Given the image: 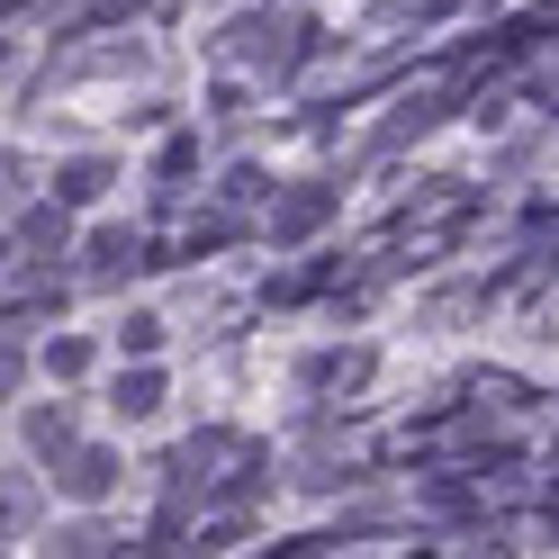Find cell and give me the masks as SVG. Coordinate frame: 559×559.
<instances>
[{"instance_id":"cell-9","label":"cell","mask_w":559,"mask_h":559,"mask_svg":"<svg viewBox=\"0 0 559 559\" xmlns=\"http://www.w3.org/2000/svg\"><path fill=\"white\" fill-rule=\"evenodd\" d=\"M118 343H127V353H154V343H163V317H127Z\"/></svg>"},{"instance_id":"cell-11","label":"cell","mask_w":559,"mask_h":559,"mask_svg":"<svg viewBox=\"0 0 559 559\" xmlns=\"http://www.w3.org/2000/svg\"><path fill=\"white\" fill-rule=\"evenodd\" d=\"M10 10H27V0H0V19H10Z\"/></svg>"},{"instance_id":"cell-1","label":"cell","mask_w":559,"mask_h":559,"mask_svg":"<svg viewBox=\"0 0 559 559\" xmlns=\"http://www.w3.org/2000/svg\"><path fill=\"white\" fill-rule=\"evenodd\" d=\"M343 217V181H298L289 199L271 207V243H307L317 226H334Z\"/></svg>"},{"instance_id":"cell-10","label":"cell","mask_w":559,"mask_h":559,"mask_svg":"<svg viewBox=\"0 0 559 559\" xmlns=\"http://www.w3.org/2000/svg\"><path fill=\"white\" fill-rule=\"evenodd\" d=\"M27 190V171H19V154H0V199H19Z\"/></svg>"},{"instance_id":"cell-7","label":"cell","mask_w":559,"mask_h":559,"mask_svg":"<svg viewBox=\"0 0 559 559\" xmlns=\"http://www.w3.org/2000/svg\"><path fill=\"white\" fill-rule=\"evenodd\" d=\"M27 442H37L46 461H63V451H73V406H37L27 415Z\"/></svg>"},{"instance_id":"cell-12","label":"cell","mask_w":559,"mask_h":559,"mask_svg":"<svg viewBox=\"0 0 559 559\" xmlns=\"http://www.w3.org/2000/svg\"><path fill=\"white\" fill-rule=\"evenodd\" d=\"M0 63H10V46H0Z\"/></svg>"},{"instance_id":"cell-4","label":"cell","mask_w":559,"mask_h":559,"mask_svg":"<svg viewBox=\"0 0 559 559\" xmlns=\"http://www.w3.org/2000/svg\"><path fill=\"white\" fill-rule=\"evenodd\" d=\"M109 406L127 415V425H145V415L163 406V370H154V361H135V370H118V379H109Z\"/></svg>"},{"instance_id":"cell-3","label":"cell","mask_w":559,"mask_h":559,"mask_svg":"<svg viewBox=\"0 0 559 559\" xmlns=\"http://www.w3.org/2000/svg\"><path fill=\"white\" fill-rule=\"evenodd\" d=\"M19 243H27V253H37V262H55L63 243H73V207H63V199L27 207V217H19Z\"/></svg>"},{"instance_id":"cell-6","label":"cell","mask_w":559,"mask_h":559,"mask_svg":"<svg viewBox=\"0 0 559 559\" xmlns=\"http://www.w3.org/2000/svg\"><path fill=\"white\" fill-rule=\"evenodd\" d=\"M442 118V91H415V99H397V118L379 127V145H406V135H425Z\"/></svg>"},{"instance_id":"cell-8","label":"cell","mask_w":559,"mask_h":559,"mask_svg":"<svg viewBox=\"0 0 559 559\" xmlns=\"http://www.w3.org/2000/svg\"><path fill=\"white\" fill-rule=\"evenodd\" d=\"M46 370H55V379H82V370H91V343H82V334L46 343Z\"/></svg>"},{"instance_id":"cell-2","label":"cell","mask_w":559,"mask_h":559,"mask_svg":"<svg viewBox=\"0 0 559 559\" xmlns=\"http://www.w3.org/2000/svg\"><path fill=\"white\" fill-rule=\"evenodd\" d=\"M55 487H63V497H82V506H99V497L118 487V451H99V442H73V451L55 461Z\"/></svg>"},{"instance_id":"cell-5","label":"cell","mask_w":559,"mask_h":559,"mask_svg":"<svg viewBox=\"0 0 559 559\" xmlns=\"http://www.w3.org/2000/svg\"><path fill=\"white\" fill-rule=\"evenodd\" d=\"M99 190H109V163H99V154H82V163L55 171V199H63V207H91Z\"/></svg>"}]
</instances>
